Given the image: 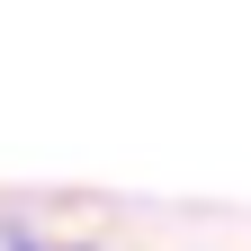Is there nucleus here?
<instances>
[{"label": "nucleus", "mask_w": 251, "mask_h": 251, "mask_svg": "<svg viewBox=\"0 0 251 251\" xmlns=\"http://www.w3.org/2000/svg\"><path fill=\"white\" fill-rule=\"evenodd\" d=\"M9 251H72V242H45V233H9Z\"/></svg>", "instance_id": "nucleus-1"}]
</instances>
